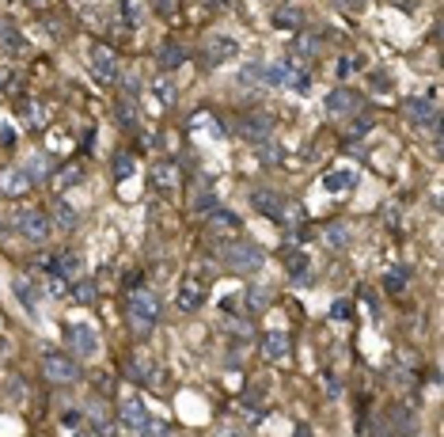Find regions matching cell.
<instances>
[{
  "instance_id": "836d02e7",
  "label": "cell",
  "mask_w": 444,
  "mask_h": 437,
  "mask_svg": "<svg viewBox=\"0 0 444 437\" xmlns=\"http://www.w3.org/2000/svg\"><path fill=\"white\" fill-rule=\"evenodd\" d=\"M133 172H137L133 156H130V152H118V156H114V179H130Z\"/></svg>"
},
{
  "instance_id": "e575fe53",
  "label": "cell",
  "mask_w": 444,
  "mask_h": 437,
  "mask_svg": "<svg viewBox=\"0 0 444 437\" xmlns=\"http://www.w3.org/2000/svg\"><path fill=\"white\" fill-rule=\"evenodd\" d=\"M73 297H76V300H84V305H95V281H80V278H76Z\"/></svg>"
},
{
  "instance_id": "681fc988",
  "label": "cell",
  "mask_w": 444,
  "mask_h": 437,
  "mask_svg": "<svg viewBox=\"0 0 444 437\" xmlns=\"http://www.w3.org/2000/svg\"><path fill=\"white\" fill-rule=\"evenodd\" d=\"M80 437H91V434H80Z\"/></svg>"
},
{
  "instance_id": "6da1fadb",
  "label": "cell",
  "mask_w": 444,
  "mask_h": 437,
  "mask_svg": "<svg viewBox=\"0 0 444 437\" xmlns=\"http://www.w3.org/2000/svg\"><path fill=\"white\" fill-rule=\"evenodd\" d=\"M130 320H133V327L137 331H152V323L160 320V300H156V293L152 289H130Z\"/></svg>"
},
{
  "instance_id": "e0dca14e",
  "label": "cell",
  "mask_w": 444,
  "mask_h": 437,
  "mask_svg": "<svg viewBox=\"0 0 444 437\" xmlns=\"http://www.w3.org/2000/svg\"><path fill=\"white\" fill-rule=\"evenodd\" d=\"M354 187H357L354 167H338V172L323 175V190H327V194H345V190H354Z\"/></svg>"
},
{
  "instance_id": "7a4b0ae2",
  "label": "cell",
  "mask_w": 444,
  "mask_h": 437,
  "mask_svg": "<svg viewBox=\"0 0 444 437\" xmlns=\"http://www.w3.org/2000/svg\"><path fill=\"white\" fill-rule=\"evenodd\" d=\"M224 263L232 266V270H258L262 266V251L255 248V244H236V239H224Z\"/></svg>"
},
{
  "instance_id": "f35d334b",
  "label": "cell",
  "mask_w": 444,
  "mask_h": 437,
  "mask_svg": "<svg viewBox=\"0 0 444 437\" xmlns=\"http://www.w3.org/2000/svg\"><path fill=\"white\" fill-rule=\"evenodd\" d=\"M395 426L403 429V434H410V429H414V418H410V411H406V407H395Z\"/></svg>"
},
{
  "instance_id": "bcb514c9",
  "label": "cell",
  "mask_w": 444,
  "mask_h": 437,
  "mask_svg": "<svg viewBox=\"0 0 444 437\" xmlns=\"http://www.w3.org/2000/svg\"><path fill=\"white\" fill-rule=\"evenodd\" d=\"M334 320H349V300H338L334 305Z\"/></svg>"
},
{
  "instance_id": "603a6c76",
  "label": "cell",
  "mask_w": 444,
  "mask_h": 437,
  "mask_svg": "<svg viewBox=\"0 0 444 437\" xmlns=\"http://www.w3.org/2000/svg\"><path fill=\"white\" fill-rule=\"evenodd\" d=\"M288 54H293V58H315V54H319V38H315V34H296V38L288 42Z\"/></svg>"
},
{
  "instance_id": "cb8c5ba5",
  "label": "cell",
  "mask_w": 444,
  "mask_h": 437,
  "mask_svg": "<svg viewBox=\"0 0 444 437\" xmlns=\"http://www.w3.org/2000/svg\"><path fill=\"white\" fill-rule=\"evenodd\" d=\"M16 297L27 305V312L38 316V289H34L31 278H16Z\"/></svg>"
},
{
  "instance_id": "f6af8a7d",
  "label": "cell",
  "mask_w": 444,
  "mask_h": 437,
  "mask_svg": "<svg viewBox=\"0 0 444 437\" xmlns=\"http://www.w3.org/2000/svg\"><path fill=\"white\" fill-rule=\"evenodd\" d=\"M372 84H376L380 91H391V76H384V73H372Z\"/></svg>"
},
{
  "instance_id": "f1b7e54d",
  "label": "cell",
  "mask_w": 444,
  "mask_h": 437,
  "mask_svg": "<svg viewBox=\"0 0 444 437\" xmlns=\"http://www.w3.org/2000/svg\"><path fill=\"white\" fill-rule=\"evenodd\" d=\"M122 16H125V23H130V27H140V23H145V0H125Z\"/></svg>"
},
{
  "instance_id": "9a60e30c",
  "label": "cell",
  "mask_w": 444,
  "mask_h": 437,
  "mask_svg": "<svg viewBox=\"0 0 444 437\" xmlns=\"http://www.w3.org/2000/svg\"><path fill=\"white\" fill-rule=\"evenodd\" d=\"M206 228L213 232V236L236 239L239 236V217L228 213V209H209V213H206Z\"/></svg>"
},
{
  "instance_id": "8d00e7d4",
  "label": "cell",
  "mask_w": 444,
  "mask_h": 437,
  "mask_svg": "<svg viewBox=\"0 0 444 437\" xmlns=\"http://www.w3.org/2000/svg\"><path fill=\"white\" fill-rule=\"evenodd\" d=\"M369 130H372V122H369V118H361V122H354V126H349V130H345V141L354 145V141L369 137Z\"/></svg>"
},
{
  "instance_id": "1f68e13d",
  "label": "cell",
  "mask_w": 444,
  "mask_h": 437,
  "mask_svg": "<svg viewBox=\"0 0 444 437\" xmlns=\"http://www.w3.org/2000/svg\"><path fill=\"white\" fill-rule=\"evenodd\" d=\"M23 115H27V126H34V130L46 122V110H42L38 99H23Z\"/></svg>"
},
{
  "instance_id": "b9f144b4",
  "label": "cell",
  "mask_w": 444,
  "mask_h": 437,
  "mask_svg": "<svg viewBox=\"0 0 444 437\" xmlns=\"http://www.w3.org/2000/svg\"><path fill=\"white\" fill-rule=\"evenodd\" d=\"M361 69V58H342L338 61V76H349V73H357Z\"/></svg>"
},
{
  "instance_id": "5bb4252c",
  "label": "cell",
  "mask_w": 444,
  "mask_h": 437,
  "mask_svg": "<svg viewBox=\"0 0 444 437\" xmlns=\"http://www.w3.org/2000/svg\"><path fill=\"white\" fill-rule=\"evenodd\" d=\"M46 266H49V274H58V278H65V281H76L80 278V255H76L73 248H65V251H58L53 259H46Z\"/></svg>"
},
{
  "instance_id": "4316f807",
  "label": "cell",
  "mask_w": 444,
  "mask_h": 437,
  "mask_svg": "<svg viewBox=\"0 0 444 437\" xmlns=\"http://www.w3.org/2000/svg\"><path fill=\"white\" fill-rule=\"evenodd\" d=\"M80 179H84V164H69V167H61V172L53 175V187H58V190H69V187H76Z\"/></svg>"
},
{
  "instance_id": "ba28073f",
  "label": "cell",
  "mask_w": 444,
  "mask_h": 437,
  "mask_svg": "<svg viewBox=\"0 0 444 437\" xmlns=\"http://www.w3.org/2000/svg\"><path fill=\"white\" fill-rule=\"evenodd\" d=\"M49 217L42 213V209H23V213H16V232L23 239H34V244H42V239L49 236Z\"/></svg>"
},
{
  "instance_id": "d4e9b609",
  "label": "cell",
  "mask_w": 444,
  "mask_h": 437,
  "mask_svg": "<svg viewBox=\"0 0 444 437\" xmlns=\"http://www.w3.org/2000/svg\"><path fill=\"white\" fill-rule=\"evenodd\" d=\"M270 300H273V293H270V285H262V281L247 289V308H251V312H266Z\"/></svg>"
},
{
  "instance_id": "30bf717a",
  "label": "cell",
  "mask_w": 444,
  "mask_h": 437,
  "mask_svg": "<svg viewBox=\"0 0 444 437\" xmlns=\"http://www.w3.org/2000/svg\"><path fill=\"white\" fill-rule=\"evenodd\" d=\"M239 54V42L232 38V34H213V38L206 42V69H217L224 65V61H236Z\"/></svg>"
},
{
  "instance_id": "ac0fdd59",
  "label": "cell",
  "mask_w": 444,
  "mask_h": 437,
  "mask_svg": "<svg viewBox=\"0 0 444 437\" xmlns=\"http://www.w3.org/2000/svg\"><path fill=\"white\" fill-rule=\"evenodd\" d=\"M262 354H266V362H285L288 357V335L285 331H270V335L262 338Z\"/></svg>"
},
{
  "instance_id": "f546056e",
  "label": "cell",
  "mask_w": 444,
  "mask_h": 437,
  "mask_svg": "<svg viewBox=\"0 0 444 437\" xmlns=\"http://www.w3.org/2000/svg\"><path fill=\"white\" fill-rule=\"evenodd\" d=\"M194 209L197 213H209V209H217V190L213 187H201L194 194Z\"/></svg>"
},
{
  "instance_id": "ee69618b",
  "label": "cell",
  "mask_w": 444,
  "mask_h": 437,
  "mask_svg": "<svg viewBox=\"0 0 444 437\" xmlns=\"http://www.w3.org/2000/svg\"><path fill=\"white\" fill-rule=\"evenodd\" d=\"M369 0H338V8H345V12H361Z\"/></svg>"
},
{
  "instance_id": "74e56055",
  "label": "cell",
  "mask_w": 444,
  "mask_h": 437,
  "mask_svg": "<svg viewBox=\"0 0 444 437\" xmlns=\"http://www.w3.org/2000/svg\"><path fill=\"white\" fill-rule=\"evenodd\" d=\"M152 4H156V12H160L164 19H175V16H179V0H152Z\"/></svg>"
},
{
  "instance_id": "484cf974",
  "label": "cell",
  "mask_w": 444,
  "mask_h": 437,
  "mask_svg": "<svg viewBox=\"0 0 444 437\" xmlns=\"http://www.w3.org/2000/svg\"><path fill=\"white\" fill-rule=\"evenodd\" d=\"M285 266H288V274H300V278H296L300 285H308V255H304V251L288 248L285 251Z\"/></svg>"
},
{
  "instance_id": "d6a6232c",
  "label": "cell",
  "mask_w": 444,
  "mask_h": 437,
  "mask_svg": "<svg viewBox=\"0 0 444 437\" xmlns=\"http://www.w3.org/2000/svg\"><path fill=\"white\" fill-rule=\"evenodd\" d=\"M140 437H171V426L167 422H156V418H145V426L137 429Z\"/></svg>"
},
{
  "instance_id": "8fae6325",
  "label": "cell",
  "mask_w": 444,
  "mask_h": 437,
  "mask_svg": "<svg viewBox=\"0 0 444 437\" xmlns=\"http://www.w3.org/2000/svg\"><path fill=\"white\" fill-rule=\"evenodd\" d=\"M42 369H46L49 380H58V384H73V380L80 377V365L65 354H46L42 357Z\"/></svg>"
},
{
  "instance_id": "60d3db41",
  "label": "cell",
  "mask_w": 444,
  "mask_h": 437,
  "mask_svg": "<svg viewBox=\"0 0 444 437\" xmlns=\"http://www.w3.org/2000/svg\"><path fill=\"white\" fill-rule=\"evenodd\" d=\"M130 377L137 380V384H145V380L152 377V373H148V362H130Z\"/></svg>"
},
{
  "instance_id": "7bdbcfd3",
  "label": "cell",
  "mask_w": 444,
  "mask_h": 437,
  "mask_svg": "<svg viewBox=\"0 0 444 437\" xmlns=\"http://www.w3.org/2000/svg\"><path fill=\"white\" fill-rule=\"evenodd\" d=\"M65 278H58V274H49V285H46V293H53V297H61V293H65Z\"/></svg>"
},
{
  "instance_id": "7c38bea8",
  "label": "cell",
  "mask_w": 444,
  "mask_h": 437,
  "mask_svg": "<svg viewBox=\"0 0 444 437\" xmlns=\"http://www.w3.org/2000/svg\"><path fill=\"white\" fill-rule=\"evenodd\" d=\"M65 338L73 342V350L80 357H95L99 354V335H95V327H88V323H73V327H65Z\"/></svg>"
},
{
  "instance_id": "f907efd6",
  "label": "cell",
  "mask_w": 444,
  "mask_h": 437,
  "mask_svg": "<svg viewBox=\"0 0 444 437\" xmlns=\"http://www.w3.org/2000/svg\"><path fill=\"white\" fill-rule=\"evenodd\" d=\"M0 76H4V73H0Z\"/></svg>"
},
{
  "instance_id": "7dc6e473",
  "label": "cell",
  "mask_w": 444,
  "mask_h": 437,
  "mask_svg": "<svg viewBox=\"0 0 444 437\" xmlns=\"http://www.w3.org/2000/svg\"><path fill=\"white\" fill-rule=\"evenodd\" d=\"M262 164H278V149H273V145H270V149L262 145Z\"/></svg>"
},
{
  "instance_id": "ffe728a7",
  "label": "cell",
  "mask_w": 444,
  "mask_h": 437,
  "mask_svg": "<svg viewBox=\"0 0 444 437\" xmlns=\"http://www.w3.org/2000/svg\"><path fill=\"white\" fill-rule=\"evenodd\" d=\"M152 95H156V99H160V107H171V103L179 99V88H175L171 73H160V76H152Z\"/></svg>"
},
{
  "instance_id": "52a82bcc",
  "label": "cell",
  "mask_w": 444,
  "mask_h": 437,
  "mask_svg": "<svg viewBox=\"0 0 444 437\" xmlns=\"http://www.w3.org/2000/svg\"><path fill=\"white\" fill-rule=\"evenodd\" d=\"M206 289H209V281L190 274V278H182L179 289H175V305H179L182 312H197V308L206 305Z\"/></svg>"
},
{
  "instance_id": "7402d4cb",
  "label": "cell",
  "mask_w": 444,
  "mask_h": 437,
  "mask_svg": "<svg viewBox=\"0 0 444 437\" xmlns=\"http://www.w3.org/2000/svg\"><path fill=\"white\" fill-rule=\"evenodd\" d=\"M182 61H186V50H182V46H179V42H175V38H167L164 46H160V69H164V73H167V69L182 65Z\"/></svg>"
},
{
  "instance_id": "2e32d148",
  "label": "cell",
  "mask_w": 444,
  "mask_h": 437,
  "mask_svg": "<svg viewBox=\"0 0 444 437\" xmlns=\"http://www.w3.org/2000/svg\"><path fill=\"white\" fill-rule=\"evenodd\" d=\"M323 107H327V115H354V110L361 107V99H357L349 88H334L327 99H323Z\"/></svg>"
},
{
  "instance_id": "5b68a950",
  "label": "cell",
  "mask_w": 444,
  "mask_h": 437,
  "mask_svg": "<svg viewBox=\"0 0 444 437\" xmlns=\"http://www.w3.org/2000/svg\"><path fill=\"white\" fill-rule=\"evenodd\" d=\"M148 182H152V190H160V194H175V190L182 187V172L175 160H156V164L148 167Z\"/></svg>"
},
{
  "instance_id": "d6986e66",
  "label": "cell",
  "mask_w": 444,
  "mask_h": 437,
  "mask_svg": "<svg viewBox=\"0 0 444 437\" xmlns=\"http://www.w3.org/2000/svg\"><path fill=\"white\" fill-rule=\"evenodd\" d=\"M49 224H58L61 232H73L76 224H80V213H76V206H69L65 198L53 202V217H49Z\"/></svg>"
},
{
  "instance_id": "ab89813d",
  "label": "cell",
  "mask_w": 444,
  "mask_h": 437,
  "mask_svg": "<svg viewBox=\"0 0 444 437\" xmlns=\"http://www.w3.org/2000/svg\"><path fill=\"white\" fill-rule=\"evenodd\" d=\"M345 239H349V232H345V224H334V228H327V244H334V248H342Z\"/></svg>"
},
{
  "instance_id": "44dd1931",
  "label": "cell",
  "mask_w": 444,
  "mask_h": 437,
  "mask_svg": "<svg viewBox=\"0 0 444 437\" xmlns=\"http://www.w3.org/2000/svg\"><path fill=\"white\" fill-rule=\"evenodd\" d=\"M145 418H148V411H145V403H140V399H125V403H122V426L125 429H133V434H137V429L145 426Z\"/></svg>"
},
{
  "instance_id": "c3c4849f",
  "label": "cell",
  "mask_w": 444,
  "mask_h": 437,
  "mask_svg": "<svg viewBox=\"0 0 444 437\" xmlns=\"http://www.w3.org/2000/svg\"><path fill=\"white\" fill-rule=\"evenodd\" d=\"M0 236H4V224H0Z\"/></svg>"
},
{
  "instance_id": "4fadbf2b",
  "label": "cell",
  "mask_w": 444,
  "mask_h": 437,
  "mask_svg": "<svg viewBox=\"0 0 444 437\" xmlns=\"http://www.w3.org/2000/svg\"><path fill=\"white\" fill-rule=\"evenodd\" d=\"M27 190H31V175H27L23 167H16V164L0 167V194L19 198V194H27Z\"/></svg>"
},
{
  "instance_id": "277c9868",
  "label": "cell",
  "mask_w": 444,
  "mask_h": 437,
  "mask_svg": "<svg viewBox=\"0 0 444 437\" xmlns=\"http://www.w3.org/2000/svg\"><path fill=\"white\" fill-rule=\"evenodd\" d=\"M91 73L99 84H118L122 80V65H118L110 46H91Z\"/></svg>"
},
{
  "instance_id": "3957f363",
  "label": "cell",
  "mask_w": 444,
  "mask_h": 437,
  "mask_svg": "<svg viewBox=\"0 0 444 437\" xmlns=\"http://www.w3.org/2000/svg\"><path fill=\"white\" fill-rule=\"evenodd\" d=\"M236 133L247 141H255V145H266L273 137V122L262 115V110H251V115H239L236 118Z\"/></svg>"
},
{
  "instance_id": "4dcf8cb0",
  "label": "cell",
  "mask_w": 444,
  "mask_h": 437,
  "mask_svg": "<svg viewBox=\"0 0 444 437\" xmlns=\"http://www.w3.org/2000/svg\"><path fill=\"white\" fill-rule=\"evenodd\" d=\"M273 23L278 27H300L304 23V12L300 8H281V12H273Z\"/></svg>"
},
{
  "instance_id": "83f0119b",
  "label": "cell",
  "mask_w": 444,
  "mask_h": 437,
  "mask_svg": "<svg viewBox=\"0 0 444 437\" xmlns=\"http://www.w3.org/2000/svg\"><path fill=\"white\" fill-rule=\"evenodd\" d=\"M406 278H410V270H406V266H391V270L384 274V289H387V293H403Z\"/></svg>"
},
{
  "instance_id": "9c48e42d",
  "label": "cell",
  "mask_w": 444,
  "mask_h": 437,
  "mask_svg": "<svg viewBox=\"0 0 444 437\" xmlns=\"http://www.w3.org/2000/svg\"><path fill=\"white\" fill-rule=\"evenodd\" d=\"M403 115H406V122H410V126H418V130H429V133H436V126H441V118H436L433 103H429V99H418V95L403 103Z\"/></svg>"
},
{
  "instance_id": "d590c367",
  "label": "cell",
  "mask_w": 444,
  "mask_h": 437,
  "mask_svg": "<svg viewBox=\"0 0 444 437\" xmlns=\"http://www.w3.org/2000/svg\"><path fill=\"white\" fill-rule=\"evenodd\" d=\"M194 126H197V130L206 126V130L213 133V137H224V130H221V126H217V118L209 115V110H197V115H194Z\"/></svg>"
},
{
  "instance_id": "8992f818",
  "label": "cell",
  "mask_w": 444,
  "mask_h": 437,
  "mask_svg": "<svg viewBox=\"0 0 444 437\" xmlns=\"http://www.w3.org/2000/svg\"><path fill=\"white\" fill-rule=\"evenodd\" d=\"M251 202H255L258 213H266L270 221H278V224H288V217L300 213V209H293L285 198H281V194H273V190H266V194H262V190H255V194H251Z\"/></svg>"
}]
</instances>
